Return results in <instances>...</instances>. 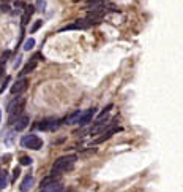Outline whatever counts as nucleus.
<instances>
[{"instance_id": "1", "label": "nucleus", "mask_w": 183, "mask_h": 192, "mask_svg": "<svg viewBox=\"0 0 183 192\" xmlns=\"http://www.w3.org/2000/svg\"><path fill=\"white\" fill-rule=\"evenodd\" d=\"M77 160V156L74 154H70V156H62L59 157L54 165H52V169H51V173L54 175V176H59L62 173H66V172H71L74 169V163Z\"/></svg>"}, {"instance_id": "2", "label": "nucleus", "mask_w": 183, "mask_h": 192, "mask_svg": "<svg viewBox=\"0 0 183 192\" xmlns=\"http://www.w3.org/2000/svg\"><path fill=\"white\" fill-rule=\"evenodd\" d=\"M25 106V99L24 97H16L8 103V113H10V124H14V117L17 119Z\"/></svg>"}, {"instance_id": "3", "label": "nucleus", "mask_w": 183, "mask_h": 192, "mask_svg": "<svg viewBox=\"0 0 183 192\" xmlns=\"http://www.w3.org/2000/svg\"><path fill=\"white\" fill-rule=\"evenodd\" d=\"M21 146H22V148H27V149L38 151V149L43 148V140H41L38 135L30 133V135L22 137V140H21Z\"/></svg>"}, {"instance_id": "4", "label": "nucleus", "mask_w": 183, "mask_h": 192, "mask_svg": "<svg viewBox=\"0 0 183 192\" xmlns=\"http://www.w3.org/2000/svg\"><path fill=\"white\" fill-rule=\"evenodd\" d=\"M60 126V121L59 119H54V117H47V119H43V121H40V124L36 126L38 130H43V132H52L59 129Z\"/></svg>"}, {"instance_id": "5", "label": "nucleus", "mask_w": 183, "mask_h": 192, "mask_svg": "<svg viewBox=\"0 0 183 192\" xmlns=\"http://www.w3.org/2000/svg\"><path fill=\"white\" fill-rule=\"evenodd\" d=\"M27 89H29V80L27 78H21V80H17L11 86L10 92H11V95H21V94H24Z\"/></svg>"}, {"instance_id": "6", "label": "nucleus", "mask_w": 183, "mask_h": 192, "mask_svg": "<svg viewBox=\"0 0 183 192\" xmlns=\"http://www.w3.org/2000/svg\"><path fill=\"white\" fill-rule=\"evenodd\" d=\"M118 130H120V129L117 127V119H114V122H112V124H111V126H109L106 130H104V132H103V133H101V135L96 138V143H103V141L109 140V138H111L114 133H117Z\"/></svg>"}, {"instance_id": "7", "label": "nucleus", "mask_w": 183, "mask_h": 192, "mask_svg": "<svg viewBox=\"0 0 183 192\" xmlns=\"http://www.w3.org/2000/svg\"><path fill=\"white\" fill-rule=\"evenodd\" d=\"M92 24H95V22L90 21V19H76V22H73V24H70V26L63 27L62 32L63 30H74V29H87V27L92 26Z\"/></svg>"}, {"instance_id": "8", "label": "nucleus", "mask_w": 183, "mask_h": 192, "mask_svg": "<svg viewBox=\"0 0 183 192\" xmlns=\"http://www.w3.org/2000/svg\"><path fill=\"white\" fill-rule=\"evenodd\" d=\"M40 57L43 59V56H41V53H36L27 64L24 65V68H22V71H21V75H27V73H32V71L36 68V65H38V60H40Z\"/></svg>"}, {"instance_id": "9", "label": "nucleus", "mask_w": 183, "mask_h": 192, "mask_svg": "<svg viewBox=\"0 0 183 192\" xmlns=\"http://www.w3.org/2000/svg\"><path fill=\"white\" fill-rule=\"evenodd\" d=\"M95 114H96V108H90V110L84 111L77 124H79V126H87L89 122H92V119L95 117Z\"/></svg>"}, {"instance_id": "10", "label": "nucleus", "mask_w": 183, "mask_h": 192, "mask_svg": "<svg viewBox=\"0 0 183 192\" xmlns=\"http://www.w3.org/2000/svg\"><path fill=\"white\" fill-rule=\"evenodd\" d=\"M30 124V117L29 116H19L17 119H16V122L13 124V129L16 130V132H21V130H24L25 127H27Z\"/></svg>"}, {"instance_id": "11", "label": "nucleus", "mask_w": 183, "mask_h": 192, "mask_svg": "<svg viewBox=\"0 0 183 192\" xmlns=\"http://www.w3.org/2000/svg\"><path fill=\"white\" fill-rule=\"evenodd\" d=\"M33 183H35V178L32 176V175H27L24 179H22V183H21V186H19V189H21V192H29L30 189H32V186H33Z\"/></svg>"}, {"instance_id": "12", "label": "nucleus", "mask_w": 183, "mask_h": 192, "mask_svg": "<svg viewBox=\"0 0 183 192\" xmlns=\"http://www.w3.org/2000/svg\"><path fill=\"white\" fill-rule=\"evenodd\" d=\"M82 113H84V111H81V110H77V111L71 113L68 117H65V119H63V124H68V126H71V124H77V122H79V119H81V116H82Z\"/></svg>"}, {"instance_id": "13", "label": "nucleus", "mask_w": 183, "mask_h": 192, "mask_svg": "<svg viewBox=\"0 0 183 192\" xmlns=\"http://www.w3.org/2000/svg\"><path fill=\"white\" fill-rule=\"evenodd\" d=\"M40 192H63V186H62L60 181H57V183H54V184H49V186H46V187H41Z\"/></svg>"}, {"instance_id": "14", "label": "nucleus", "mask_w": 183, "mask_h": 192, "mask_svg": "<svg viewBox=\"0 0 183 192\" xmlns=\"http://www.w3.org/2000/svg\"><path fill=\"white\" fill-rule=\"evenodd\" d=\"M35 10H36V8L32 7V5H27V7H25V13H24V16H22V26H25V24L29 22V19H30V16H32V13H33Z\"/></svg>"}, {"instance_id": "15", "label": "nucleus", "mask_w": 183, "mask_h": 192, "mask_svg": "<svg viewBox=\"0 0 183 192\" xmlns=\"http://www.w3.org/2000/svg\"><path fill=\"white\" fill-rule=\"evenodd\" d=\"M33 46H35V38H27L24 43V51H30L33 49Z\"/></svg>"}, {"instance_id": "16", "label": "nucleus", "mask_w": 183, "mask_h": 192, "mask_svg": "<svg viewBox=\"0 0 183 192\" xmlns=\"http://www.w3.org/2000/svg\"><path fill=\"white\" fill-rule=\"evenodd\" d=\"M41 26H43V21H41V19L35 21V22H33V26L30 27V34H35V32H36V30H38Z\"/></svg>"}, {"instance_id": "17", "label": "nucleus", "mask_w": 183, "mask_h": 192, "mask_svg": "<svg viewBox=\"0 0 183 192\" xmlns=\"http://www.w3.org/2000/svg\"><path fill=\"white\" fill-rule=\"evenodd\" d=\"M19 162H21V165H30V163H32V157H29V156H22Z\"/></svg>"}, {"instance_id": "18", "label": "nucleus", "mask_w": 183, "mask_h": 192, "mask_svg": "<svg viewBox=\"0 0 183 192\" xmlns=\"http://www.w3.org/2000/svg\"><path fill=\"white\" fill-rule=\"evenodd\" d=\"M36 10L38 11H44L46 10V2L44 0H36Z\"/></svg>"}, {"instance_id": "19", "label": "nucleus", "mask_w": 183, "mask_h": 192, "mask_svg": "<svg viewBox=\"0 0 183 192\" xmlns=\"http://www.w3.org/2000/svg\"><path fill=\"white\" fill-rule=\"evenodd\" d=\"M19 175H21V169L19 167H14L13 169V181H16V178H19Z\"/></svg>"}, {"instance_id": "20", "label": "nucleus", "mask_w": 183, "mask_h": 192, "mask_svg": "<svg viewBox=\"0 0 183 192\" xmlns=\"http://www.w3.org/2000/svg\"><path fill=\"white\" fill-rule=\"evenodd\" d=\"M7 187V176L3 175L2 178H0V190H2V189H5Z\"/></svg>"}, {"instance_id": "21", "label": "nucleus", "mask_w": 183, "mask_h": 192, "mask_svg": "<svg viewBox=\"0 0 183 192\" xmlns=\"http://www.w3.org/2000/svg\"><path fill=\"white\" fill-rule=\"evenodd\" d=\"M10 81H11V78L8 76V78L5 80V84H2V87H0V92H2V94H3V91L7 89V86H8V83H10Z\"/></svg>"}, {"instance_id": "22", "label": "nucleus", "mask_w": 183, "mask_h": 192, "mask_svg": "<svg viewBox=\"0 0 183 192\" xmlns=\"http://www.w3.org/2000/svg\"><path fill=\"white\" fill-rule=\"evenodd\" d=\"M14 7H19L21 8V7H27V5H25L24 2H19V0H17V2H14Z\"/></svg>"}, {"instance_id": "23", "label": "nucleus", "mask_w": 183, "mask_h": 192, "mask_svg": "<svg viewBox=\"0 0 183 192\" xmlns=\"http://www.w3.org/2000/svg\"><path fill=\"white\" fill-rule=\"evenodd\" d=\"M8 56H10V53L7 51V53H5V54L2 56V64H5V62H7V57H8Z\"/></svg>"}, {"instance_id": "24", "label": "nucleus", "mask_w": 183, "mask_h": 192, "mask_svg": "<svg viewBox=\"0 0 183 192\" xmlns=\"http://www.w3.org/2000/svg\"><path fill=\"white\" fill-rule=\"evenodd\" d=\"M0 122H2V110H0Z\"/></svg>"}]
</instances>
